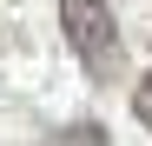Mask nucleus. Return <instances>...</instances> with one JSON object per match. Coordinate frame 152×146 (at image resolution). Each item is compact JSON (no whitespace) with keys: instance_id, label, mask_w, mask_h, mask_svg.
Instances as JSON below:
<instances>
[{"instance_id":"f03ea898","label":"nucleus","mask_w":152,"mask_h":146,"mask_svg":"<svg viewBox=\"0 0 152 146\" xmlns=\"http://www.w3.org/2000/svg\"><path fill=\"white\" fill-rule=\"evenodd\" d=\"M132 119H139V126H152V73L132 86Z\"/></svg>"},{"instance_id":"f257e3e1","label":"nucleus","mask_w":152,"mask_h":146,"mask_svg":"<svg viewBox=\"0 0 152 146\" xmlns=\"http://www.w3.org/2000/svg\"><path fill=\"white\" fill-rule=\"evenodd\" d=\"M60 33H66L73 60L86 66L93 86H113L126 73V40L113 27V7H106V0H60Z\"/></svg>"}]
</instances>
